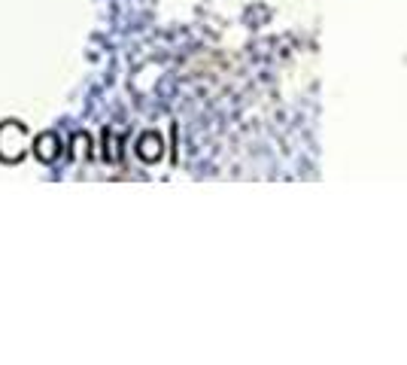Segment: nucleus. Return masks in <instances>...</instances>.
<instances>
[{
	"instance_id": "f257e3e1",
	"label": "nucleus",
	"mask_w": 407,
	"mask_h": 365,
	"mask_svg": "<svg viewBox=\"0 0 407 365\" xmlns=\"http://www.w3.org/2000/svg\"><path fill=\"white\" fill-rule=\"evenodd\" d=\"M33 149H36V155H40L43 161H52V158H58V137L43 134V137L33 143Z\"/></svg>"
}]
</instances>
